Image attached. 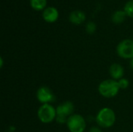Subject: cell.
I'll use <instances>...</instances> for the list:
<instances>
[{
	"label": "cell",
	"mask_w": 133,
	"mask_h": 132,
	"mask_svg": "<svg viewBox=\"0 0 133 132\" xmlns=\"http://www.w3.org/2000/svg\"><path fill=\"white\" fill-rule=\"evenodd\" d=\"M66 125L70 132H84L87 128V121L80 114H73L69 117Z\"/></svg>",
	"instance_id": "5"
},
{
	"label": "cell",
	"mask_w": 133,
	"mask_h": 132,
	"mask_svg": "<svg viewBox=\"0 0 133 132\" xmlns=\"http://www.w3.org/2000/svg\"><path fill=\"white\" fill-rule=\"evenodd\" d=\"M69 19L72 23L75 25H79L86 20V15L80 10H74L69 14Z\"/></svg>",
	"instance_id": "10"
},
{
	"label": "cell",
	"mask_w": 133,
	"mask_h": 132,
	"mask_svg": "<svg viewBox=\"0 0 133 132\" xmlns=\"http://www.w3.org/2000/svg\"><path fill=\"white\" fill-rule=\"evenodd\" d=\"M95 120L97 124L101 128H109L115 124L116 121V115L111 108L104 107L99 110Z\"/></svg>",
	"instance_id": "1"
},
{
	"label": "cell",
	"mask_w": 133,
	"mask_h": 132,
	"mask_svg": "<svg viewBox=\"0 0 133 132\" xmlns=\"http://www.w3.org/2000/svg\"><path fill=\"white\" fill-rule=\"evenodd\" d=\"M117 54L119 57L124 59L133 58V40L125 39L122 40L117 46Z\"/></svg>",
	"instance_id": "6"
},
{
	"label": "cell",
	"mask_w": 133,
	"mask_h": 132,
	"mask_svg": "<svg viewBox=\"0 0 133 132\" xmlns=\"http://www.w3.org/2000/svg\"><path fill=\"white\" fill-rule=\"evenodd\" d=\"M75 110L74 104L70 101H65L56 107V121L58 124H66L69 117L73 114Z\"/></svg>",
	"instance_id": "3"
},
{
	"label": "cell",
	"mask_w": 133,
	"mask_h": 132,
	"mask_svg": "<svg viewBox=\"0 0 133 132\" xmlns=\"http://www.w3.org/2000/svg\"><path fill=\"white\" fill-rule=\"evenodd\" d=\"M30 6L37 11L44 10L47 5V0H30Z\"/></svg>",
	"instance_id": "12"
},
{
	"label": "cell",
	"mask_w": 133,
	"mask_h": 132,
	"mask_svg": "<svg viewBox=\"0 0 133 132\" xmlns=\"http://www.w3.org/2000/svg\"><path fill=\"white\" fill-rule=\"evenodd\" d=\"M118 85H119V87L121 89H125L129 86V81L125 78H122V79H119L118 81Z\"/></svg>",
	"instance_id": "15"
},
{
	"label": "cell",
	"mask_w": 133,
	"mask_h": 132,
	"mask_svg": "<svg viewBox=\"0 0 133 132\" xmlns=\"http://www.w3.org/2000/svg\"><path fill=\"white\" fill-rule=\"evenodd\" d=\"M124 11L125 12V13L128 16L133 18V0L129 1L125 5Z\"/></svg>",
	"instance_id": "13"
},
{
	"label": "cell",
	"mask_w": 133,
	"mask_h": 132,
	"mask_svg": "<svg viewBox=\"0 0 133 132\" xmlns=\"http://www.w3.org/2000/svg\"><path fill=\"white\" fill-rule=\"evenodd\" d=\"M109 73L112 79H115L117 81L123 78L125 70H124V68L121 65L118 63H114L109 68Z\"/></svg>",
	"instance_id": "9"
},
{
	"label": "cell",
	"mask_w": 133,
	"mask_h": 132,
	"mask_svg": "<svg viewBox=\"0 0 133 132\" xmlns=\"http://www.w3.org/2000/svg\"><path fill=\"white\" fill-rule=\"evenodd\" d=\"M126 16L127 15L124 10H118L115 12H114V14L111 16V19L113 23L116 24H120L124 22V20L126 18Z\"/></svg>",
	"instance_id": "11"
},
{
	"label": "cell",
	"mask_w": 133,
	"mask_h": 132,
	"mask_svg": "<svg viewBox=\"0 0 133 132\" xmlns=\"http://www.w3.org/2000/svg\"><path fill=\"white\" fill-rule=\"evenodd\" d=\"M120 87L118 81L110 79L102 81L98 86L99 93L105 98H113L118 93Z\"/></svg>",
	"instance_id": "2"
},
{
	"label": "cell",
	"mask_w": 133,
	"mask_h": 132,
	"mask_svg": "<svg viewBox=\"0 0 133 132\" xmlns=\"http://www.w3.org/2000/svg\"><path fill=\"white\" fill-rule=\"evenodd\" d=\"M130 67L133 69V58L130 60Z\"/></svg>",
	"instance_id": "18"
},
{
	"label": "cell",
	"mask_w": 133,
	"mask_h": 132,
	"mask_svg": "<svg viewBox=\"0 0 133 132\" xmlns=\"http://www.w3.org/2000/svg\"><path fill=\"white\" fill-rule=\"evenodd\" d=\"M37 98L42 104L51 103L55 101V96L48 86H41L37 91Z\"/></svg>",
	"instance_id": "7"
},
{
	"label": "cell",
	"mask_w": 133,
	"mask_h": 132,
	"mask_svg": "<svg viewBox=\"0 0 133 132\" xmlns=\"http://www.w3.org/2000/svg\"><path fill=\"white\" fill-rule=\"evenodd\" d=\"M43 19L47 22V23H55L57 21L59 16L58 11L56 8L55 7H48L46 8L43 13H42Z\"/></svg>",
	"instance_id": "8"
},
{
	"label": "cell",
	"mask_w": 133,
	"mask_h": 132,
	"mask_svg": "<svg viewBox=\"0 0 133 132\" xmlns=\"http://www.w3.org/2000/svg\"><path fill=\"white\" fill-rule=\"evenodd\" d=\"M89 132H102L101 129L98 127H92L90 130Z\"/></svg>",
	"instance_id": "16"
},
{
	"label": "cell",
	"mask_w": 133,
	"mask_h": 132,
	"mask_svg": "<svg viewBox=\"0 0 133 132\" xmlns=\"http://www.w3.org/2000/svg\"><path fill=\"white\" fill-rule=\"evenodd\" d=\"M57 116L56 108L51 103L42 104L37 110V117L43 124H49L55 120Z\"/></svg>",
	"instance_id": "4"
},
{
	"label": "cell",
	"mask_w": 133,
	"mask_h": 132,
	"mask_svg": "<svg viewBox=\"0 0 133 132\" xmlns=\"http://www.w3.org/2000/svg\"><path fill=\"white\" fill-rule=\"evenodd\" d=\"M3 64H4L3 58L1 57V58H0V68H2V67H3Z\"/></svg>",
	"instance_id": "17"
},
{
	"label": "cell",
	"mask_w": 133,
	"mask_h": 132,
	"mask_svg": "<svg viewBox=\"0 0 133 132\" xmlns=\"http://www.w3.org/2000/svg\"><path fill=\"white\" fill-rule=\"evenodd\" d=\"M97 30V26L95 24V23L92 22V21H90L87 23L86 25V31L90 33V34H92V33H94L95 31Z\"/></svg>",
	"instance_id": "14"
}]
</instances>
